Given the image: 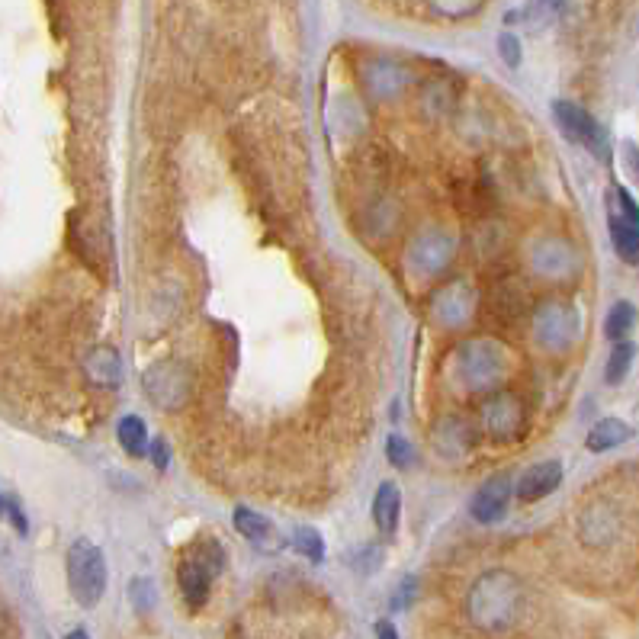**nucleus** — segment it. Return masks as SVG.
<instances>
[{"mask_svg": "<svg viewBox=\"0 0 639 639\" xmlns=\"http://www.w3.org/2000/svg\"><path fill=\"white\" fill-rule=\"evenodd\" d=\"M521 607H524V588L508 569H492L479 575L466 598L469 620H473L479 630H489V633L514 627V620L521 617Z\"/></svg>", "mask_w": 639, "mask_h": 639, "instance_id": "nucleus-1", "label": "nucleus"}, {"mask_svg": "<svg viewBox=\"0 0 639 639\" xmlns=\"http://www.w3.org/2000/svg\"><path fill=\"white\" fill-rule=\"evenodd\" d=\"M511 373V354L492 338H469L450 357V376L466 392H495Z\"/></svg>", "mask_w": 639, "mask_h": 639, "instance_id": "nucleus-2", "label": "nucleus"}, {"mask_svg": "<svg viewBox=\"0 0 639 639\" xmlns=\"http://www.w3.org/2000/svg\"><path fill=\"white\" fill-rule=\"evenodd\" d=\"M68 585L84 607H97L106 595V559L90 540H74L68 550Z\"/></svg>", "mask_w": 639, "mask_h": 639, "instance_id": "nucleus-3", "label": "nucleus"}, {"mask_svg": "<svg viewBox=\"0 0 639 639\" xmlns=\"http://www.w3.org/2000/svg\"><path fill=\"white\" fill-rule=\"evenodd\" d=\"M453 254H456L453 235H447V232H421L412 241V248H408L405 264L418 280H434L453 264Z\"/></svg>", "mask_w": 639, "mask_h": 639, "instance_id": "nucleus-4", "label": "nucleus"}, {"mask_svg": "<svg viewBox=\"0 0 639 639\" xmlns=\"http://www.w3.org/2000/svg\"><path fill=\"white\" fill-rule=\"evenodd\" d=\"M142 386H145V395L161 412H177L190 395V373L180 367V363L164 360V363H155V367L142 376Z\"/></svg>", "mask_w": 639, "mask_h": 639, "instance_id": "nucleus-5", "label": "nucleus"}, {"mask_svg": "<svg viewBox=\"0 0 639 639\" xmlns=\"http://www.w3.org/2000/svg\"><path fill=\"white\" fill-rule=\"evenodd\" d=\"M534 328H537V341L546 351H566L578 338V312L562 299L543 302L534 315Z\"/></svg>", "mask_w": 639, "mask_h": 639, "instance_id": "nucleus-6", "label": "nucleus"}, {"mask_svg": "<svg viewBox=\"0 0 639 639\" xmlns=\"http://www.w3.org/2000/svg\"><path fill=\"white\" fill-rule=\"evenodd\" d=\"M479 421L492 440H517L524 431V405L514 392H492L479 408Z\"/></svg>", "mask_w": 639, "mask_h": 639, "instance_id": "nucleus-7", "label": "nucleus"}, {"mask_svg": "<svg viewBox=\"0 0 639 639\" xmlns=\"http://www.w3.org/2000/svg\"><path fill=\"white\" fill-rule=\"evenodd\" d=\"M553 116H556V123L562 126V132H566L572 142L585 145L588 151H595L598 158H607V135L598 126L595 116L585 113L582 106H575L569 100H556L553 103Z\"/></svg>", "mask_w": 639, "mask_h": 639, "instance_id": "nucleus-8", "label": "nucleus"}, {"mask_svg": "<svg viewBox=\"0 0 639 639\" xmlns=\"http://www.w3.org/2000/svg\"><path fill=\"white\" fill-rule=\"evenodd\" d=\"M476 312V293L473 286L463 280H453L447 286H440L431 296V315L437 325L444 328H463Z\"/></svg>", "mask_w": 639, "mask_h": 639, "instance_id": "nucleus-9", "label": "nucleus"}, {"mask_svg": "<svg viewBox=\"0 0 639 639\" xmlns=\"http://www.w3.org/2000/svg\"><path fill=\"white\" fill-rule=\"evenodd\" d=\"M534 270L546 280H562L572 277L578 270V254L572 251L569 241L562 238H543L534 245Z\"/></svg>", "mask_w": 639, "mask_h": 639, "instance_id": "nucleus-10", "label": "nucleus"}, {"mask_svg": "<svg viewBox=\"0 0 639 639\" xmlns=\"http://www.w3.org/2000/svg\"><path fill=\"white\" fill-rule=\"evenodd\" d=\"M511 492H514L511 479L508 476H495L473 495V501H469V511H473V517L479 524H495V521L505 517V511L511 505Z\"/></svg>", "mask_w": 639, "mask_h": 639, "instance_id": "nucleus-11", "label": "nucleus"}, {"mask_svg": "<svg viewBox=\"0 0 639 639\" xmlns=\"http://www.w3.org/2000/svg\"><path fill=\"white\" fill-rule=\"evenodd\" d=\"M219 572L209 566V562L200 556V553H190L184 556V562L177 566V582H180V591H184V598L190 607H203L206 598H209V585L212 578H216Z\"/></svg>", "mask_w": 639, "mask_h": 639, "instance_id": "nucleus-12", "label": "nucleus"}, {"mask_svg": "<svg viewBox=\"0 0 639 639\" xmlns=\"http://www.w3.org/2000/svg\"><path fill=\"white\" fill-rule=\"evenodd\" d=\"M578 534L591 546H611L620 534V517L611 505H591L582 517H578Z\"/></svg>", "mask_w": 639, "mask_h": 639, "instance_id": "nucleus-13", "label": "nucleus"}, {"mask_svg": "<svg viewBox=\"0 0 639 639\" xmlns=\"http://www.w3.org/2000/svg\"><path fill=\"white\" fill-rule=\"evenodd\" d=\"M562 482V463L550 460V463H540L534 469H527L524 479L517 482V495L521 501H540L546 495H553Z\"/></svg>", "mask_w": 639, "mask_h": 639, "instance_id": "nucleus-14", "label": "nucleus"}, {"mask_svg": "<svg viewBox=\"0 0 639 639\" xmlns=\"http://www.w3.org/2000/svg\"><path fill=\"white\" fill-rule=\"evenodd\" d=\"M84 370L90 376V383H97L103 389H116L119 386V376H123V363H119V354L113 347H94V351L87 354L84 360Z\"/></svg>", "mask_w": 639, "mask_h": 639, "instance_id": "nucleus-15", "label": "nucleus"}, {"mask_svg": "<svg viewBox=\"0 0 639 639\" xmlns=\"http://www.w3.org/2000/svg\"><path fill=\"white\" fill-rule=\"evenodd\" d=\"M399 514H402V492L395 482H383L376 489L373 498V521L376 527L383 530V534H392L395 527H399Z\"/></svg>", "mask_w": 639, "mask_h": 639, "instance_id": "nucleus-16", "label": "nucleus"}, {"mask_svg": "<svg viewBox=\"0 0 639 639\" xmlns=\"http://www.w3.org/2000/svg\"><path fill=\"white\" fill-rule=\"evenodd\" d=\"M437 450L444 456H463L469 447H473V428L463 418H444L434 431Z\"/></svg>", "mask_w": 639, "mask_h": 639, "instance_id": "nucleus-17", "label": "nucleus"}, {"mask_svg": "<svg viewBox=\"0 0 639 639\" xmlns=\"http://www.w3.org/2000/svg\"><path fill=\"white\" fill-rule=\"evenodd\" d=\"M633 437V428L627 421H620V418H604L598 421L595 428L588 431V450L591 453H604V450H614L620 444H627V440Z\"/></svg>", "mask_w": 639, "mask_h": 639, "instance_id": "nucleus-18", "label": "nucleus"}, {"mask_svg": "<svg viewBox=\"0 0 639 639\" xmlns=\"http://www.w3.org/2000/svg\"><path fill=\"white\" fill-rule=\"evenodd\" d=\"M607 225H611V241H614L617 254L623 257V261L636 264L639 261V222L607 216Z\"/></svg>", "mask_w": 639, "mask_h": 639, "instance_id": "nucleus-19", "label": "nucleus"}, {"mask_svg": "<svg viewBox=\"0 0 639 639\" xmlns=\"http://www.w3.org/2000/svg\"><path fill=\"white\" fill-rule=\"evenodd\" d=\"M119 444H123V450L129 456H142L148 450V428H145V421L135 418V415L119 421Z\"/></svg>", "mask_w": 639, "mask_h": 639, "instance_id": "nucleus-20", "label": "nucleus"}, {"mask_svg": "<svg viewBox=\"0 0 639 639\" xmlns=\"http://www.w3.org/2000/svg\"><path fill=\"white\" fill-rule=\"evenodd\" d=\"M235 530L245 540H254V543H261L270 537V521L264 514H257L251 508H235Z\"/></svg>", "mask_w": 639, "mask_h": 639, "instance_id": "nucleus-21", "label": "nucleus"}, {"mask_svg": "<svg viewBox=\"0 0 639 639\" xmlns=\"http://www.w3.org/2000/svg\"><path fill=\"white\" fill-rule=\"evenodd\" d=\"M636 322V309L630 306V302H617V306L611 309V315H607V322H604V334L611 341H623L630 334Z\"/></svg>", "mask_w": 639, "mask_h": 639, "instance_id": "nucleus-22", "label": "nucleus"}, {"mask_svg": "<svg viewBox=\"0 0 639 639\" xmlns=\"http://www.w3.org/2000/svg\"><path fill=\"white\" fill-rule=\"evenodd\" d=\"M633 357H636V347H633L630 341H614L611 360H607V370H604V379H607V383H620V379L630 373Z\"/></svg>", "mask_w": 639, "mask_h": 639, "instance_id": "nucleus-23", "label": "nucleus"}, {"mask_svg": "<svg viewBox=\"0 0 639 639\" xmlns=\"http://www.w3.org/2000/svg\"><path fill=\"white\" fill-rule=\"evenodd\" d=\"M485 0H431V7L447 20H466L482 10Z\"/></svg>", "mask_w": 639, "mask_h": 639, "instance_id": "nucleus-24", "label": "nucleus"}, {"mask_svg": "<svg viewBox=\"0 0 639 639\" xmlns=\"http://www.w3.org/2000/svg\"><path fill=\"white\" fill-rule=\"evenodd\" d=\"M293 543H296V550H299L302 556H306V559L322 562V556H325V543H322V537H318V530H312V527H296Z\"/></svg>", "mask_w": 639, "mask_h": 639, "instance_id": "nucleus-25", "label": "nucleus"}, {"mask_svg": "<svg viewBox=\"0 0 639 639\" xmlns=\"http://www.w3.org/2000/svg\"><path fill=\"white\" fill-rule=\"evenodd\" d=\"M386 456H389V463L392 466H399V469H405L408 463H412V447H408V440L405 437H399V434H392L389 437V444H386Z\"/></svg>", "mask_w": 639, "mask_h": 639, "instance_id": "nucleus-26", "label": "nucleus"}, {"mask_svg": "<svg viewBox=\"0 0 639 639\" xmlns=\"http://www.w3.org/2000/svg\"><path fill=\"white\" fill-rule=\"evenodd\" d=\"M132 604L139 607V611L145 614L151 604H155V585L148 582V578H135L132 582Z\"/></svg>", "mask_w": 639, "mask_h": 639, "instance_id": "nucleus-27", "label": "nucleus"}, {"mask_svg": "<svg viewBox=\"0 0 639 639\" xmlns=\"http://www.w3.org/2000/svg\"><path fill=\"white\" fill-rule=\"evenodd\" d=\"M498 52H501V62H505L508 68L521 65V42H517V36H511V33L498 36Z\"/></svg>", "mask_w": 639, "mask_h": 639, "instance_id": "nucleus-28", "label": "nucleus"}, {"mask_svg": "<svg viewBox=\"0 0 639 639\" xmlns=\"http://www.w3.org/2000/svg\"><path fill=\"white\" fill-rule=\"evenodd\" d=\"M4 511H7V517H10V524L20 530V534H26L29 530V521H26V511L17 505V498H13L10 492L4 495Z\"/></svg>", "mask_w": 639, "mask_h": 639, "instance_id": "nucleus-29", "label": "nucleus"}, {"mask_svg": "<svg viewBox=\"0 0 639 639\" xmlns=\"http://www.w3.org/2000/svg\"><path fill=\"white\" fill-rule=\"evenodd\" d=\"M151 463L158 469H167V463H171V447H167V440H161V437L151 440Z\"/></svg>", "mask_w": 639, "mask_h": 639, "instance_id": "nucleus-30", "label": "nucleus"}, {"mask_svg": "<svg viewBox=\"0 0 639 639\" xmlns=\"http://www.w3.org/2000/svg\"><path fill=\"white\" fill-rule=\"evenodd\" d=\"M623 151H627V164H630V171H633V174H636V180H639V148H636V145H627Z\"/></svg>", "mask_w": 639, "mask_h": 639, "instance_id": "nucleus-31", "label": "nucleus"}, {"mask_svg": "<svg viewBox=\"0 0 639 639\" xmlns=\"http://www.w3.org/2000/svg\"><path fill=\"white\" fill-rule=\"evenodd\" d=\"M376 633H379V636H395L392 623H376Z\"/></svg>", "mask_w": 639, "mask_h": 639, "instance_id": "nucleus-32", "label": "nucleus"}, {"mask_svg": "<svg viewBox=\"0 0 639 639\" xmlns=\"http://www.w3.org/2000/svg\"><path fill=\"white\" fill-rule=\"evenodd\" d=\"M540 4H543L546 10H556V7L562 4V0H540Z\"/></svg>", "mask_w": 639, "mask_h": 639, "instance_id": "nucleus-33", "label": "nucleus"}]
</instances>
